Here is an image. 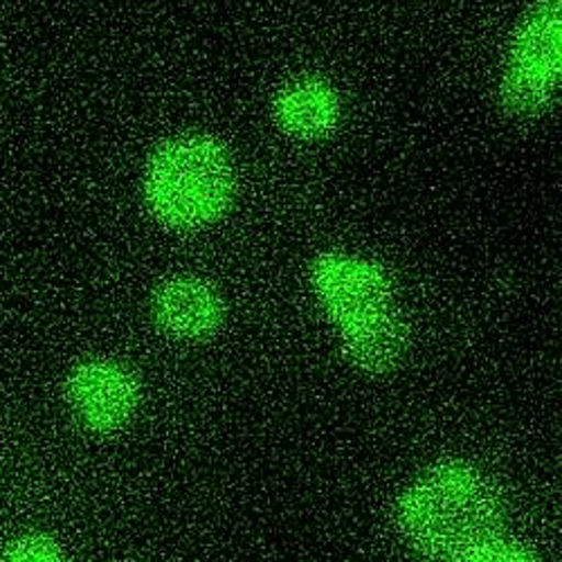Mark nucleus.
Instances as JSON below:
<instances>
[{"label": "nucleus", "instance_id": "nucleus-1", "mask_svg": "<svg viewBox=\"0 0 562 562\" xmlns=\"http://www.w3.org/2000/svg\"><path fill=\"white\" fill-rule=\"evenodd\" d=\"M499 520L497 488L468 465L435 468L398 502L405 540L437 562H465L493 542Z\"/></svg>", "mask_w": 562, "mask_h": 562}, {"label": "nucleus", "instance_id": "nucleus-2", "mask_svg": "<svg viewBox=\"0 0 562 562\" xmlns=\"http://www.w3.org/2000/svg\"><path fill=\"white\" fill-rule=\"evenodd\" d=\"M237 173L221 139L205 133L176 135L149 158L145 201L154 218L171 229H201L232 205Z\"/></svg>", "mask_w": 562, "mask_h": 562}, {"label": "nucleus", "instance_id": "nucleus-3", "mask_svg": "<svg viewBox=\"0 0 562 562\" xmlns=\"http://www.w3.org/2000/svg\"><path fill=\"white\" fill-rule=\"evenodd\" d=\"M64 394L86 430L109 435L131 424L143 392L126 364L111 358H88L70 369Z\"/></svg>", "mask_w": 562, "mask_h": 562}, {"label": "nucleus", "instance_id": "nucleus-4", "mask_svg": "<svg viewBox=\"0 0 562 562\" xmlns=\"http://www.w3.org/2000/svg\"><path fill=\"white\" fill-rule=\"evenodd\" d=\"M151 315L167 338L205 342L223 326L225 304L212 281L196 274H176L154 291Z\"/></svg>", "mask_w": 562, "mask_h": 562}, {"label": "nucleus", "instance_id": "nucleus-5", "mask_svg": "<svg viewBox=\"0 0 562 562\" xmlns=\"http://www.w3.org/2000/svg\"><path fill=\"white\" fill-rule=\"evenodd\" d=\"M311 281L326 311L342 324L390 308L392 289L385 274L362 259L324 255L313 263Z\"/></svg>", "mask_w": 562, "mask_h": 562}, {"label": "nucleus", "instance_id": "nucleus-6", "mask_svg": "<svg viewBox=\"0 0 562 562\" xmlns=\"http://www.w3.org/2000/svg\"><path fill=\"white\" fill-rule=\"evenodd\" d=\"M274 126L300 143L329 137L342 120L338 90L317 75H297L281 83L270 104Z\"/></svg>", "mask_w": 562, "mask_h": 562}, {"label": "nucleus", "instance_id": "nucleus-7", "mask_svg": "<svg viewBox=\"0 0 562 562\" xmlns=\"http://www.w3.org/2000/svg\"><path fill=\"white\" fill-rule=\"evenodd\" d=\"M342 347L347 358L362 371H390L405 356L407 324L392 308L364 315L345 324Z\"/></svg>", "mask_w": 562, "mask_h": 562}, {"label": "nucleus", "instance_id": "nucleus-8", "mask_svg": "<svg viewBox=\"0 0 562 562\" xmlns=\"http://www.w3.org/2000/svg\"><path fill=\"white\" fill-rule=\"evenodd\" d=\"M553 95V70L513 59L499 83V104L510 117L540 115Z\"/></svg>", "mask_w": 562, "mask_h": 562}, {"label": "nucleus", "instance_id": "nucleus-9", "mask_svg": "<svg viewBox=\"0 0 562 562\" xmlns=\"http://www.w3.org/2000/svg\"><path fill=\"white\" fill-rule=\"evenodd\" d=\"M513 59L560 68L562 61V30L540 14L525 21L513 38Z\"/></svg>", "mask_w": 562, "mask_h": 562}, {"label": "nucleus", "instance_id": "nucleus-10", "mask_svg": "<svg viewBox=\"0 0 562 562\" xmlns=\"http://www.w3.org/2000/svg\"><path fill=\"white\" fill-rule=\"evenodd\" d=\"M0 562H70L59 542L41 533H25L8 542Z\"/></svg>", "mask_w": 562, "mask_h": 562}, {"label": "nucleus", "instance_id": "nucleus-11", "mask_svg": "<svg viewBox=\"0 0 562 562\" xmlns=\"http://www.w3.org/2000/svg\"><path fill=\"white\" fill-rule=\"evenodd\" d=\"M465 562H533V558L515 544H486Z\"/></svg>", "mask_w": 562, "mask_h": 562}, {"label": "nucleus", "instance_id": "nucleus-12", "mask_svg": "<svg viewBox=\"0 0 562 562\" xmlns=\"http://www.w3.org/2000/svg\"><path fill=\"white\" fill-rule=\"evenodd\" d=\"M538 14L562 30V0H540Z\"/></svg>", "mask_w": 562, "mask_h": 562}, {"label": "nucleus", "instance_id": "nucleus-13", "mask_svg": "<svg viewBox=\"0 0 562 562\" xmlns=\"http://www.w3.org/2000/svg\"><path fill=\"white\" fill-rule=\"evenodd\" d=\"M560 70H562V61H560Z\"/></svg>", "mask_w": 562, "mask_h": 562}]
</instances>
